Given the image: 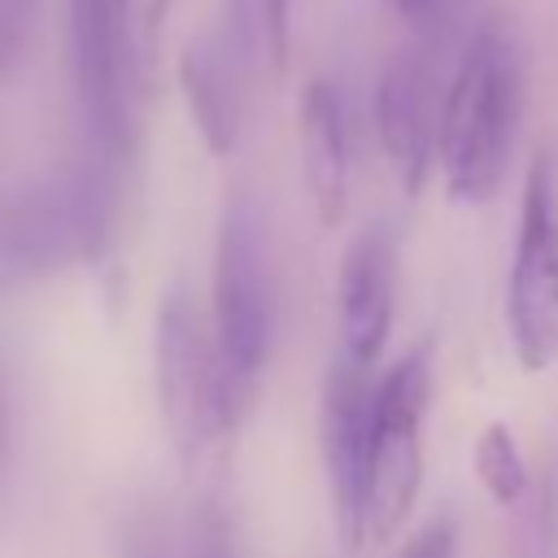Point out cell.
Returning a JSON list of instances; mask_svg holds the SVG:
<instances>
[{"label":"cell","instance_id":"1","mask_svg":"<svg viewBox=\"0 0 558 558\" xmlns=\"http://www.w3.org/2000/svg\"><path fill=\"white\" fill-rule=\"evenodd\" d=\"M118 222V166L87 153L31 179L0 205V283L22 288L109 248Z\"/></svg>","mask_w":558,"mask_h":558},{"label":"cell","instance_id":"2","mask_svg":"<svg viewBox=\"0 0 558 558\" xmlns=\"http://www.w3.org/2000/svg\"><path fill=\"white\" fill-rule=\"evenodd\" d=\"M523 113L519 52L501 26H480L466 44L445 96L436 161L445 192L462 205H488L510 170Z\"/></svg>","mask_w":558,"mask_h":558},{"label":"cell","instance_id":"3","mask_svg":"<svg viewBox=\"0 0 558 558\" xmlns=\"http://www.w3.org/2000/svg\"><path fill=\"white\" fill-rule=\"evenodd\" d=\"M209 327L222 366V392L231 423L253 410L270 344H275V279H270V235L253 192H235L218 214L214 235V283H209Z\"/></svg>","mask_w":558,"mask_h":558},{"label":"cell","instance_id":"4","mask_svg":"<svg viewBox=\"0 0 558 558\" xmlns=\"http://www.w3.org/2000/svg\"><path fill=\"white\" fill-rule=\"evenodd\" d=\"M153 388L157 410L170 432V445L179 449L183 466H196V458L235 432L227 392H222V366L214 349V327L205 323L196 296L187 283H170L157 301L153 318Z\"/></svg>","mask_w":558,"mask_h":558},{"label":"cell","instance_id":"5","mask_svg":"<svg viewBox=\"0 0 558 558\" xmlns=\"http://www.w3.org/2000/svg\"><path fill=\"white\" fill-rule=\"evenodd\" d=\"M432 401V357L410 349L384 371L371 401V462L362 501V545H384L401 532L423 484V418Z\"/></svg>","mask_w":558,"mask_h":558},{"label":"cell","instance_id":"6","mask_svg":"<svg viewBox=\"0 0 558 558\" xmlns=\"http://www.w3.org/2000/svg\"><path fill=\"white\" fill-rule=\"evenodd\" d=\"M506 331L523 371L541 375L558 362V192L545 161H532L523 179L506 279Z\"/></svg>","mask_w":558,"mask_h":558},{"label":"cell","instance_id":"7","mask_svg":"<svg viewBox=\"0 0 558 558\" xmlns=\"http://www.w3.org/2000/svg\"><path fill=\"white\" fill-rule=\"evenodd\" d=\"M65 4V74L87 135V153L122 166L135 140L131 65L118 31L113 0H61Z\"/></svg>","mask_w":558,"mask_h":558},{"label":"cell","instance_id":"8","mask_svg":"<svg viewBox=\"0 0 558 558\" xmlns=\"http://www.w3.org/2000/svg\"><path fill=\"white\" fill-rule=\"evenodd\" d=\"M371 371L336 357L323 384V466L336 532L349 549H362V501H366V462H371Z\"/></svg>","mask_w":558,"mask_h":558},{"label":"cell","instance_id":"9","mask_svg":"<svg viewBox=\"0 0 558 558\" xmlns=\"http://www.w3.org/2000/svg\"><path fill=\"white\" fill-rule=\"evenodd\" d=\"M397 310V248L384 222L357 231L336 266V323L340 357L371 371L388 344Z\"/></svg>","mask_w":558,"mask_h":558},{"label":"cell","instance_id":"10","mask_svg":"<svg viewBox=\"0 0 558 558\" xmlns=\"http://www.w3.org/2000/svg\"><path fill=\"white\" fill-rule=\"evenodd\" d=\"M375 135L405 196H418L440 144V100L418 52H401L375 83Z\"/></svg>","mask_w":558,"mask_h":558},{"label":"cell","instance_id":"11","mask_svg":"<svg viewBox=\"0 0 558 558\" xmlns=\"http://www.w3.org/2000/svg\"><path fill=\"white\" fill-rule=\"evenodd\" d=\"M296 148H301V174H305L310 205H314L323 227H336L344 218V209H349L353 153H349V118H344L340 87L331 78H323V74L301 83V96H296Z\"/></svg>","mask_w":558,"mask_h":558},{"label":"cell","instance_id":"12","mask_svg":"<svg viewBox=\"0 0 558 558\" xmlns=\"http://www.w3.org/2000/svg\"><path fill=\"white\" fill-rule=\"evenodd\" d=\"M179 92L187 118L214 157H231L244 131V96H240V52L222 35H192L179 48Z\"/></svg>","mask_w":558,"mask_h":558},{"label":"cell","instance_id":"13","mask_svg":"<svg viewBox=\"0 0 558 558\" xmlns=\"http://www.w3.org/2000/svg\"><path fill=\"white\" fill-rule=\"evenodd\" d=\"M170 4L174 0H113L122 48H126V65H131V83L140 92H148V83L157 74L166 22H170Z\"/></svg>","mask_w":558,"mask_h":558},{"label":"cell","instance_id":"14","mask_svg":"<svg viewBox=\"0 0 558 558\" xmlns=\"http://www.w3.org/2000/svg\"><path fill=\"white\" fill-rule=\"evenodd\" d=\"M475 475L497 506H519L527 493V462L506 423H488L475 440Z\"/></svg>","mask_w":558,"mask_h":558},{"label":"cell","instance_id":"15","mask_svg":"<svg viewBox=\"0 0 558 558\" xmlns=\"http://www.w3.org/2000/svg\"><path fill=\"white\" fill-rule=\"evenodd\" d=\"M174 541L179 536H174L170 519L153 506H135L122 523V558H187Z\"/></svg>","mask_w":558,"mask_h":558},{"label":"cell","instance_id":"16","mask_svg":"<svg viewBox=\"0 0 558 558\" xmlns=\"http://www.w3.org/2000/svg\"><path fill=\"white\" fill-rule=\"evenodd\" d=\"M187 558H235V527L218 497H201V506L192 514Z\"/></svg>","mask_w":558,"mask_h":558},{"label":"cell","instance_id":"17","mask_svg":"<svg viewBox=\"0 0 558 558\" xmlns=\"http://www.w3.org/2000/svg\"><path fill=\"white\" fill-rule=\"evenodd\" d=\"M35 17H39V0H0V83L13 78V70L22 65Z\"/></svg>","mask_w":558,"mask_h":558},{"label":"cell","instance_id":"18","mask_svg":"<svg viewBox=\"0 0 558 558\" xmlns=\"http://www.w3.org/2000/svg\"><path fill=\"white\" fill-rule=\"evenodd\" d=\"M257 22H262V48L275 70L288 65V39H292V0H257Z\"/></svg>","mask_w":558,"mask_h":558},{"label":"cell","instance_id":"19","mask_svg":"<svg viewBox=\"0 0 558 558\" xmlns=\"http://www.w3.org/2000/svg\"><path fill=\"white\" fill-rule=\"evenodd\" d=\"M453 554V523L449 519H432L418 536H410V545L397 558H449Z\"/></svg>","mask_w":558,"mask_h":558},{"label":"cell","instance_id":"20","mask_svg":"<svg viewBox=\"0 0 558 558\" xmlns=\"http://www.w3.org/2000/svg\"><path fill=\"white\" fill-rule=\"evenodd\" d=\"M227 26L235 52H248V44H262V22H257V0H227Z\"/></svg>","mask_w":558,"mask_h":558},{"label":"cell","instance_id":"21","mask_svg":"<svg viewBox=\"0 0 558 558\" xmlns=\"http://www.w3.org/2000/svg\"><path fill=\"white\" fill-rule=\"evenodd\" d=\"M4 462H9V388L0 375V480H4Z\"/></svg>","mask_w":558,"mask_h":558},{"label":"cell","instance_id":"22","mask_svg":"<svg viewBox=\"0 0 558 558\" xmlns=\"http://www.w3.org/2000/svg\"><path fill=\"white\" fill-rule=\"evenodd\" d=\"M392 4H397L405 17H427V13L436 9V0H392Z\"/></svg>","mask_w":558,"mask_h":558}]
</instances>
